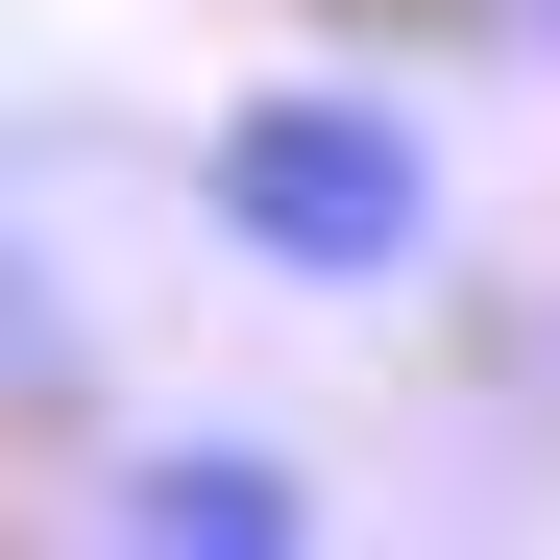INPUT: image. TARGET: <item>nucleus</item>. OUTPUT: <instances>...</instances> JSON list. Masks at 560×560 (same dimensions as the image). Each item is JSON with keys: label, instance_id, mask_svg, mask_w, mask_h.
I'll list each match as a JSON object with an SVG mask.
<instances>
[{"label": "nucleus", "instance_id": "1", "mask_svg": "<svg viewBox=\"0 0 560 560\" xmlns=\"http://www.w3.org/2000/svg\"><path fill=\"white\" fill-rule=\"evenodd\" d=\"M196 220L244 268H293V293H390L439 244V147H415V98H365V73H268L196 147Z\"/></svg>", "mask_w": 560, "mask_h": 560}, {"label": "nucleus", "instance_id": "2", "mask_svg": "<svg viewBox=\"0 0 560 560\" xmlns=\"http://www.w3.org/2000/svg\"><path fill=\"white\" fill-rule=\"evenodd\" d=\"M98 536H122V560H293L317 488H293V439H220V415H196V439H122V463H98Z\"/></svg>", "mask_w": 560, "mask_h": 560}]
</instances>
